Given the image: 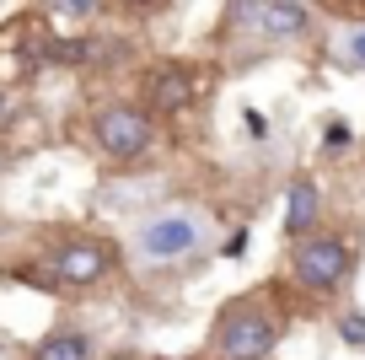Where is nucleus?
Wrapping results in <instances>:
<instances>
[{"mask_svg": "<svg viewBox=\"0 0 365 360\" xmlns=\"http://www.w3.org/2000/svg\"><path fill=\"white\" fill-rule=\"evenodd\" d=\"M349 6H354V11H365V0H349Z\"/></svg>", "mask_w": 365, "mask_h": 360, "instance_id": "2eb2a0df", "label": "nucleus"}, {"mask_svg": "<svg viewBox=\"0 0 365 360\" xmlns=\"http://www.w3.org/2000/svg\"><path fill=\"white\" fill-rule=\"evenodd\" d=\"M118 248L97 231H59L43 253V274L59 291H97L103 280H113Z\"/></svg>", "mask_w": 365, "mask_h": 360, "instance_id": "7ed1b4c3", "label": "nucleus"}, {"mask_svg": "<svg viewBox=\"0 0 365 360\" xmlns=\"http://www.w3.org/2000/svg\"><path fill=\"white\" fill-rule=\"evenodd\" d=\"M27 360H97V344L86 328H48Z\"/></svg>", "mask_w": 365, "mask_h": 360, "instance_id": "1a4fd4ad", "label": "nucleus"}, {"mask_svg": "<svg viewBox=\"0 0 365 360\" xmlns=\"http://www.w3.org/2000/svg\"><path fill=\"white\" fill-rule=\"evenodd\" d=\"M317 215H322V189L312 172H296L285 183V242H301L307 231H317Z\"/></svg>", "mask_w": 365, "mask_h": 360, "instance_id": "6e6552de", "label": "nucleus"}, {"mask_svg": "<svg viewBox=\"0 0 365 360\" xmlns=\"http://www.w3.org/2000/svg\"><path fill=\"white\" fill-rule=\"evenodd\" d=\"M48 11H59V16H97L103 11V0H43Z\"/></svg>", "mask_w": 365, "mask_h": 360, "instance_id": "9b49d317", "label": "nucleus"}, {"mask_svg": "<svg viewBox=\"0 0 365 360\" xmlns=\"http://www.w3.org/2000/svg\"><path fill=\"white\" fill-rule=\"evenodd\" d=\"M205 221L194 210H161V215H145L135 226V259L145 264H178V259H194L205 248Z\"/></svg>", "mask_w": 365, "mask_h": 360, "instance_id": "39448f33", "label": "nucleus"}, {"mask_svg": "<svg viewBox=\"0 0 365 360\" xmlns=\"http://www.w3.org/2000/svg\"><path fill=\"white\" fill-rule=\"evenodd\" d=\"M360 269V242L339 226H317L301 242H290V280L307 296H339Z\"/></svg>", "mask_w": 365, "mask_h": 360, "instance_id": "f03ea898", "label": "nucleus"}, {"mask_svg": "<svg viewBox=\"0 0 365 360\" xmlns=\"http://www.w3.org/2000/svg\"><path fill=\"white\" fill-rule=\"evenodd\" d=\"M290 328V312L274 291H242L215 312V355L220 360H269Z\"/></svg>", "mask_w": 365, "mask_h": 360, "instance_id": "f257e3e1", "label": "nucleus"}, {"mask_svg": "<svg viewBox=\"0 0 365 360\" xmlns=\"http://www.w3.org/2000/svg\"><path fill=\"white\" fill-rule=\"evenodd\" d=\"M199 102V70L188 59H161L150 70V86H145V113L150 119H178Z\"/></svg>", "mask_w": 365, "mask_h": 360, "instance_id": "423d86ee", "label": "nucleus"}, {"mask_svg": "<svg viewBox=\"0 0 365 360\" xmlns=\"http://www.w3.org/2000/svg\"><path fill=\"white\" fill-rule=\"evenodd\" d=\"M118 6H129V11H150V6H161V0H118Z\"/></svg>", "mask_w": 365, "mask_h": 360, "instance_id": "ddd939ff", "label": "nucleus"}, {"mask_svg": "<svg viewBox=\"0 0 365 360\" xmlns=\"http://www.w3.org/2000/svg\"><path fill=\"white\" fill-rule=\"evenodd\" d=\"M91 140L108 161L129 167V161H145L156 151V119L145 113V102H129V97L103 102L91 113Z\"/></svg>", "mask_w": 365, "mask_h": 360, "instance_id": "20e7f679", "label": "nucleus"}, {"mask_svg": "<svg viewBox=\"0 0 365 360\" xmlns=\"http://www.w3.org/2000/svg\"><path fill=\"white\" fill-rule=\"evenodd\" d=\"M344 54H349L354 65H365V27H354V33H349V44H344Z\"/></svg>", "mask_w": 365, "mask_h": 360, "instance_id": "f8f14e48", "label": "nucleus"}, {"mask_svg": "<svg viewBox=\"0 0 365 360\" xmlns=\"http://www.w3.org/2000/svg\"><path fill=\"white\" fill-rule=\"evenodd\" d=\"M339 339L349 349H365V312H344L339 317Z\"/></svg>", "mask_w": 365, "mask_h": 360, "instance_id": "9d476101", "label": "nucleus"}, {"mask_svg": "<svg viewBox=\"0 0 365 360\" xmlns=\"http://www.w3.org/2000/svg\"><path fill=\"white\" fill-rule=\"evenodd\" d=\"M242 22L258 38H269V44H296V38L312 33V11L301 0H247V6H242Z\"/></svg>", "mask_w": 365, "mask_h": 360, "instance_id": "0eeeda50", "label": "nucleus"}, {"mask_svg": "<svg viewBox=\"0 0 365 360\" xmlns=\"http://www.w3.org/2000/svg\"><path fill=\"white\" fill-rule=\"evenodd\" d=\"M97 360H140V355H129V349H118V355H97Z\"/></svg>", "mask_w": 365, "mask_h": 360, "instance_id": "4468645a", "label": "nucleus"}]
</instances>
